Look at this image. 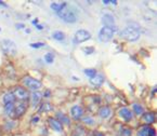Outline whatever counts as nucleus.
Returning <instances> with one entry per match:
<instances>
[{
    "label": "nucleus",
    "instance_id": "nucleus-1",
    "mask_svg": "<svg viewBox=\"0 0 157 136\" xmlns=\"http://www.w3.org/2000/svg\"><path fill=\"white\" fill-rule=\"evenodd\" d=\"M119 36L124 39L128 40V41H136L140 38V31H139V26L131 24L125 29L120 31Z\"/></svg>",
    "mask_w": 157,
    "mask_h": 136
},
{
    "label": "nucleus",
    "instance_id": "nucleus-2",
    "mask_svg": "<svg viewBox=\"0 0 157 136\" xmlns=\"http://www.w3.org/2000/svg\"><path fill=\"white\" fill-rule=\"evenodd\" d=\"M0 46L2 49V51L8 55L14 56L16 54V44L13 41L9 39H5L0 42Z\"/></svg>",
    "mask_w": 157,
    "mask_h": 136
},
{
    "label": "nucleus",
    "instance_id": "nucleus-3",
    "mask_svg": "<svg viewBox=\"0 0 157 136\" xmlns=\"http://www.w3.org/2000/svg\"><path fill=\"white\" fill-rule=\"evenodd\" d=\"M115 30L113 28H109V27H102V29L100 30L99 32V39L101 42H107L113 38L114 34H115Z\"/></svg>",
    "mask_w": 157,
    "mask_h": 136
},
{
    "label": "nucleus",
    "instance_id": "nucleus-4",
    "mask_svg": "<svg viewBox=\"0 0 157 136\" xmlns=\"http://www.w3.org/2000/svg\"><path fill=\"white\" fill-rule=\"evenodd\" d=\"M58 15L66 23H75L76 22V15L69 10L63 9L62 11L58 12Z\"/></svg>",
    "mask_w": 157,
    "mask_h": 136
},
{
    "label": "nucleus",
    "instance_id": "nucleus-5",
    "mask_svg": "<svg viewBox=\"0 0 157 136\" xmlns=\"http://www.w3.org/2000/svg\"><path fill=\"white\" fill-rule=\"evenodd\" d=\"M12 94H13L14 98L19 99V101H26V99H28V96H29L28 92L26 91V89H24L23 86H16L13 90V92H12Z\"/></svg>",
    "mask_w": 157,
    "mask_h": 136
},
{
    "label": "nucleus",
    "instance_id": "nucleus-6",
    "mask_svg": "<svg viewBox=\"0 0 157 136\" xmlns=\"http://www.w3.org/2000/svg\"><path fill=\"white\" fill-rule=\"evenodd\" d=\"M23 82L30 90H38L39 88H41V82L37 79L32 78V77H25L23 79Z\"/></svg>",
    "mask_w": 157,
    "mask_h": 136
},
{
    "label": "nucleus",
    "instance_id": "nucleus-7",
    "mask_svg": "<svg viewBox=\"0 0 157 136\" xmlns=\"http://www.w3.org/2000/svg\"><path fill=\"white\" fill-rule=\"evenodd\" d=\"M26 109H27V106H26V104H24L23 101H22V103H14L13 119L21 117V116H23L24 113H25Z\"/></svg>",
    "mask_w": 157,
    "mask_h": 136
},
{
    "label": "nucleus",
    "instance_id": "nucleus-8",
    "mask_svg": "<svg viewBox=\"0 0 157 136\" xmlns=\"http://www.w3.org/2000/svg\"><path fill=\"white\" fill-rule=\"evenodd\" d=\"M91 38L90 32L86 29H79L78 31L75 34V39H76L77 42H83L87 41Z\"/></svg>",
    "mask_w": 157,
    "mask_h": 136
},
{
    "label": "nucleus",
    "instance_id": "nucleus-9",
    "mask_svg": "<svg viewBox=\"0 0 157 136\" xmlns=\"http://www.w3.org/2000/svg\"><path fill=\"white\" fill-rule=\"evenodd\" d=\"M102 21H103V24L105 27H109L113 28V29H116V25H115V19L113 17V15L111 14H105L102 17Z\"/></svg>",
    "mask_w": 157,
    "mask_h": 136
},
{
    "label": "nucleus",
    "instance_id": "nucleus-10",
    "mask_svg": "<svg viewBox=\"0 0 157 136\" xmlns=\"http://www.w3.org/2000/svg\"><path fill=\"white\" fill-rule=\"evenodd\" d=\"M30 98H32V106L36 107L40 103V101H41L42 93L38 92V91H35V92L32 93V97H30Z\"/></svg>",
    "mask_w": 157,
    "mask_h": 136
},
{
    "label": "nucleus",
    "instance_id": "nucleus-11",
    "mask_svg": "<svg viewBox=\"0 0 157 136\" xmlns=\"http://www.w3.org/2000/svg\"><path fill=\"white\" fill-rule=\"evenodd\" d=\"M90 82H91V84H92V86H100L102 83L104 82V76H103V75L98 74V72H97V75L90 79Z\"/></svg>",
    "mask_w": 157,
    "mask_h": 136
},
{
    "label": "nucleus",
    "instance_id": "nucleus-12",
    "mask_svg": "<svg viewBox=\"0 0 157 136\" xmlns=\"http://www.w3.org/2000/svg\"><path fill=\"white\" fill-rule=\"evenodd\" d=\"M119 116L123 118L125 121H130L132 119V112L128 108H126V107H124V108L120 109Z\"/></svg>",
    "mask_w": 157,
    "mask_h": 136
},
{
    "label": "nucleus",
    "instance_id": "nucleus-13",
    "mask_svg": "<svg viewBox=\"0 0 157 136\" xmlns=\"http://www.w3.org/2000/svg\"><path fill=\"white\" fill-rule=\"evenodd\" d=\"M82 108L80 106H74L71 110V113H72V117L74 118L75 120H78L80 119L81 116H82Z\"/></svg>",
    "mask_w": 157,
    "mask_h": 136
},
{
    "label": "nucleus",
    "instance_id": "nucleus-14",
    "mask_svg": "<svg viewBox=\"0 0 157 136\" xmlns=\"http://www.w3.org/2000/svg\"><path fill=\"white\" fill-rule=\"evenodd\" d=\"M49 123H50V127L54 130V131H58V132H61L62 131V124L60 123V121L56 120V119H52L50 118L49 119Z\"/></svg>",
    "mask_w": 157,
    "mask_h": 136
},
{
    "label": "nucleus",
    "instance_id": "nucleus-15",
    "mask_svg": "<svg viewBox=\"0 0 157 136\" xmlns=\"http://www.w3.org/2000/svg\"><path fill=\"white\" fill-rule=\"evenodd\" d=\"M99 116L102 118V119H106V118H109V116H111V109H109V107L104 106V107H102V108H100Z\"/></svg>",
    "mask_w": 157,
    "mask_h": 136
},
{
    "label": "nucleus",
    "instance_id": "nucleus-16",
    "mask_svg": "<svg viewBox=\"0 0 157 136\" xmlns=\"http://www.w3.org/2000/svg\"><path fill=\"white\" fill-rule=\"evenodd\" d=\"M2 99H3V103H5V105L12 104V103H14V101H15V98H14V96H13V94H12V93H7V94H5V95H3V97H2Z\"/></svg>",
    "mask_w": 157,
    "mask_h": 136
},
{
    "label": "nucleus",
    "instance_id": "nucleus-17",
    "mask_svg": "<svg viewBox=\"0 0 157 136\" xmlns=\"http://www.w3.org/2000/svg\"><path fill=\"white\" fill-rule=\"evenodd\" d=\"M50 7H51V9L54 10V11L60 12V11H62L63 9H65V8H66V3H65V2H63V3H56V2H53V3H51Z\"/></svg>",
    "mask_w": 157,
    "mask_h": 136
},
{
    "label": "nucleus",
    "instance_id": "nucleus-18",
    "mask_svg": "<svg viewBox=\"0 0 157 136\" xmlns=\"http://www.w3.org/2000/svg\"><path fill=\"white\" fill-rule=\"evenodd\" d=\"M143 120L145 121L147 124H151L155 121V113L154 112H147L143 116Z\"/></svg>",
    "mask_w": 157,
    "mask_h": 136
},
{
    "label": "nucleus",
    "instance_id": "nucleus-19",
    "mask_svg": "<svg viewBox=\"0 0 157 136\" xmlns=\"http://www.w3.org/2000/svg\"><path fill=\"white\" fill-rule=\"evenodd\" d=\"M56 116H58V118L61 120V122H60L61 124H63V123H64V124H67V125L71 124V120H69L68 118H67L65 115H63L62 112H58L56 113Z\"/></svg>",
    "mask_w": 157,
    "mask_h": 136
},
{
    "label": "nucleus",
    "instance_id": "nucleus-20",
    "mask_svg": "<svg viewBox=\"0 0 157 136\" xmlns=\"http://www.w3.org/2000/svg\"><path fill=\"white\" fill-rule=\"evenodd\" d=\"M132 108H133V111L136 112V115L140 116L143 113V107L141 106V105H139V104H133L132 105Z\"/></svg>",
    "mask_w": 157,
    "mask_h": 136
},
{
    "label": "nucleus",
    "instance_id": "nucleus-21",
    "mask_svg": "<svg viewBox=\"0 0 157 136\" xmlns=\"http://www.w3.org/2000/svg\"><path fill=\"white\" fill-rule=\"evenodd\" d=\"M53 38L56 40H58V41H63V40L65 39V35L63 34L62 31H56V32H53Z\"/></svg>",
    "mask_w": 157,
    "mask_h": 136
},
{
    "label": "nucleus",
    "instance_id": "nucleus-22",
    "mask_svg": "<svg viewBox=\"0 0 157 136\" xmlns=\"http://www.w3.org/2000/svg\"><path fill=\"white\" fill-rule=\"evenodd\" d=\"M148 127H143L140 129V131L138 132V136H148Z\"/></svg>",
    "mask_w": 157,
    "mask_h": 136
},
{
    "label": "nucleus",
    "instance_id": "nucleus-23",
    "mask_svg": "<svg viewBox=\"0 0 157 136\" xmlns=\"http://www.w3.org/2000/svg\"><path fill=\"white\" fill-rule=\"evenodd\" d=\"M44 61H46L48 64H51V63H53L54 61V55L52 53H47L46 56H44Z\"/></svg>",
    "mask_w": 157,
    "mask_h": 136
},
{
    "label": "nucleus",
    "instance_id": "nucleus-24",
    "mask_svg": "<svg viewBox=\"0 0 157 136\" xmlns=\"http://www.w3.org/2000/svg\"><path fill=\"white\" fill-rule=\"evenodd\" d=\"M85 75L91 79L97 75V72H95V69H85Z\"/></svg>",
    "mask_w": 157,
    "mask_h": 136
},
{
    "label": "nucleus",
    "instance_id": "nucleus-25",
    "mask_svg": "<svg viewBox=\"0 0 157 136\" xmlns=\"http://www.w3.org/2000/svg\"><path fill=\"white\" fill-rule=\"evenodd\" d=\"M52 109V106H51L50 104H48V103H44V105H41V108L39 109L40 112H42V111H49Z\"/></svg>",
    "mask_w": 157,
    "mask_h": 136
},
{
    "label": "nucleus",
    "instance_id": "nucleus-26",
    "mask_svg": "<svg viewBox=\"0 0 157 136\" xmlns=\"http://www.w3.org/2000/svg\"><path fill=\"white\" fill-rule=\"evenodd\" d=\"M44 46V43L42 42H36V43H30V46L34 49H39V48H42Z\"/></svg>",
    "mask_w": 157,
    "mask_h": 136
},
{
    "label": "nucleus",
    "instance_id": "nucleus-27",
    "mask_svg": "<svg viewBox=\"0 0 157 136\" xmlns=\"http://www.w3.org/2000/svg\"><path fill=\"white\" fill-rule=\"evenodd\" d=\"M82 120H83V122L87 123V124H93V122H94L91 118H83Z\"/></svg>",
    "mask_w": 157,
    "mask_h": 136
},
{
    "label": "nucleus",
    "instance_id": "nucleus-28",
    "mask_svg": "<svg viewBox=\"0 0 157 136\" xmlns=\"http://www.w3.org/2000/svg\"><path fill=\"white\" fill-rule=\"evenodd\" d=\"M123 134L124 136H131V130H128V129L123 130Z\"/></svg>",
    "mask_w": 157,
    "mask_h": 136
},
{
    "label": "nucleus",
    "instance_id": "nucleus-29",
    "mask_svg": "<svg viewBox=\"0 0 157 136\" xmlns=\"http://www.w3.org/2000/svg\"><path fill=\"white\" fill-rule=\"evenodd\" d=\"M148 136H156V134H155V130L152 129V127H150V130H148Z\"/></svg>",
    "mask_w": 157,
    "mask_h": 136
},
{
    "label": "nucleus",
    "instance_id": "nucleus-30",
    "mask_svg": "<svg viewBox=\"0 0 157 136\" xmlns=\"http://www.w3.org/2000/svg\"><path fill=\"white\" fill-rule=\"evenodd\" d=\"M92 52H93V49L91 48V46H89V49H85V53L90 54V53H92Z\"/></svg>",
    "mask_w": 157,
    "mask_h": 136
},
{
    "label": "nucleus",
    "instance_id": "nucleus-31",
    "mask_svg": "<svg viewBox=\"0 0 157 136\" xmlns=\"http://www.w3.org/2000/svg\"><path fill=\"white\" fill-rule=\"evenodd\" d=\"M16 28H17V29H20V28H24V25L23 24H17V25H16Z\"/></svg>",
    "mask_w": 157,
    "mask_h": 136
},
{
    "label": "nucleus",
    "instance_id": "nucleus-32",
    "mask_svg": "<svg viewBox=\"0 0 157 136\" xmlns=\"http://www.w3.org/2000/svg\"><path fill=\"white\" fill-rule=\"evenodd\" d=\"M33 25H38V20L35 19L34 21H33Z\"/></svg>",
    "mask_w": 157,
    "mask_h": 136
},
{
    "label": "nucleus",
    "instance_id": "nucleus-33",
    "mask_svg": "<svg viewBox=\"0 0 157 136\" xmlns=\"http://www.w3.org/2000/svg\"><path fill=\"white\" fill-rule=\"evenodd\" d=\"M0 5L2 6V7H5V8H7V7H8V6H7V5H6V3H5V2H3V1H0Z\"/></svg>",
    "mask_w": 157,
    "mask_h": 136
},
{
    "label": "nucleus",
    "instance_id": "nucleus-34",
    "mask_svg": "<svg viewBox=\"0 0 157 136\" xmlns=\"http://www.w3.org/2000/svg\"><path fill=\"white\" fill-rule=\"evenodd\" d=\"M37 28H38V29H42V28H44V26H41V25H37Z\"/></svg>",
    "mask_w": 157,
    "mask_h": 136
},
{
    "label": "nucleus",
    "instance_id": "nucleus-35",
    "mask_svg": "<svg viewBox=\"0 0 157 136\" xmlns=\"http://www.w3.org/2000/svg\"><path fill=\"white\" fill-rule=\"evenodd\" d=\"M0 30H1V29H0Z\"/></svg>",
    "mask_w": 157,
    "mask_h": 136
}]
</instances>
